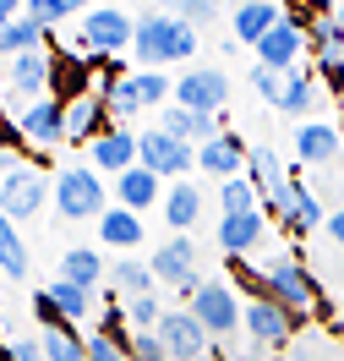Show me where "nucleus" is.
Returning a JSON list of instances; mask_svg holds the SVG:
<instances>
[{
  "mask_svg": "<svg viewBox=\"0 0 344 361\" xmlns=\"http://www.w3.org/2000/svg\"><path fill=\"white\" fill-rule=\"evenodd\" d=\"M191 55H197V27H186L175 11H142L137 17V44H132L137 71H164L175 61H191Z\"/></svg>",
  "mask_w": 344,
  "mask_h": 361,
  "instance_id": "obj_1",
  "label": "nucleus"
},
{
  "mask_svg": "<svg viewBox=\"0 0 344 361\" xmlns=\"http://www.w3.org/2000/svg\"><path fill=\"white\" fill-rule=\"evenodd\" d=\"M257 295H268L274 307H284V312L295 317H317V279L306 274V263H300L295 252H274L262 269H257Z\"/></svg>",
  "mask_w": 344,
  "mask_h": 361,
  "instance_id": "obj_2",
  "label": "nucleus"
},
{
  "mask_svg": "<svg viewBox=\"0 0 344 361\" xmlns=\"http://www.w3.org/2000/svg\"><path fill=\"white\" fill-rule=\"evenodd\" d=\"M77 44L93 61H115V55H126V49L137 44V17H126L120 6H93V11H82Z\"/></svg>",
  "mask_w": 344,
  "mask_h": 361,
  "instance_id": "obj_3",
  "label": "nucleus"
},
{
  "mask_svg": "<svg viewBox=\"0 0 344 361\" xmlns=\"http://www.w3.org/2000/svg\"><path fill=\"white\" fill-rule=\"evenodd\" d=\"M55 214L60 219H104L110 208H104V176L93 170V164H66L60 176H55Z\"/></svg>",
  "mask_w": 344,
  "mask_h": 361,
  "instance_id": "obj_4",
  "label": "nucleus"
},
{
  "mask_svg": "<svg viewBox=\"0 0 344 361\" xmlns=\"http://www.w3.org/2000/svg\"><path fill=\"white\" fill-rule=\"evenodd\" d=\"M44 203H55V180H49L44 164L23 159L11 176L0 180V214H6V219H33Z\"/></svg>",
  "mask_w": 344,
  "mask_h": 361,
  "instance_id": "obj_5",
  "label": "nucleus"
},
{
  "mask_svg": "<svg viewBox=\"0 0 344 361\" xmlns=\"http://www.w3.org/2000/svg\"><path fill=\"white\" fill-rule=\"evenodd\" d=\"M241 329H246V339H252L257 350H290L295 345V317L284 312V307H274L268 295H252L246 301V312H241Z\"/></svg>",
  "mask_w": 344,
  "mask_h": 361,
  "instance_id": "obj_6",
  "label": "nucleus"
},
{
  "mask_svg": "<svg viewBox=\"0 0 344 361\" xmlns=\"http://www.w3.org/2000/svg\"><path fill=\"white\" fill-rule=\"evenodd\" d=\"M153 279H159V285H175V290L191 301V295L208 285L203 269H197V241H191V235H170V241L153 252Z\"/></svg>",
  "mask_w": 344,
  "mask_h": 361,
  "instance_id": "obj_7",
  "label": "nucleus"
},
{
  "mask_svg": "<svg viewBox=\"0 0 344 361\" xmlns=\"http://www.w3.org/2000/svg\"><path fill=\"white\" fill-rule=\"evenodd\" d=\"M241 312H246V301H235V290H229L224 279H208L203 290L191 295V317H197L213 339H235Z\"/></svg>",
  "mask_w": 344,
  "mask_h": 361,
  "instance_id": "obj_8",
  "label": "nucleus"
},
{
  "mask_svg": "<svg viewBox=\"0 0 344 361\" xmlns=\"http://www.w3.org/2000/svg\"><path fill=\"white\" fill-rule=\"evenodd\" d=\"M137 164L148 170V176H175V180H191V164H197V148L191 142H181V137L170 132H142V148H137Z\"/></svg>",
  "mask_w": 344,
  "mask_h": 361,
  "instance_id": "obj_9",
  "label": "nucleus"
},
{
  "mask_svg": "<svg viewBox=\"0 0 344 361\" xmlns=\"http://www.w3.org/2000/svg\"><path fill=\"white\" fill-rule=\"evenodd\" d=\"M300 49H312L306 44V11H284V23L257 44V66L290 77V71H300Z\"/></svg>",
  "mask_w": 344,
  "mask_h": 361,
  "instance_id": "obj_10",
  "label": "nucleus"
},
{
  "mask_svg": "<svg viewBox=\"0 0 344 361\" xmlns=\"http://www.w3.org/2000/svg\"><path fill=\"white\" fill-rule=\"evenodd\" d=\"M159 339H164V350H170V361H203V356H213V334L191 317V307H170L164 323H159Z\"/></svg>",
  "mask_w": 344,
  "mask_h": 361,
  "instance_id": "obj_11",
  "label": "nucleus"
},
{
  "mask_svg": "<svg viewBox=\"0 0 344 361\" xmlns=\"http://www.w3.org/2000/svg\"><path fill=\"white\" fill-rule=\"evenodd\" d=\"M175 104L197 115H219L229 104V77L219 66H186V77L175 82Z\"/></svg>",
  "mask_w": 344,
  "mask_h": 361,
  "instance_id": "obj_12",
  "label": "nucleus"
},
{
  "mask_svg": "<svg viewBox=\"0 0 344 361\" xmlns=\"http://www.w3.org/2000/svg\"><path fill=\"white\" fill-rule=\"evenodd\" d=\"M17 126H23V142L27 148H60V142H71L66 137V104L49 93V99H33L23 115H17Z\"/></svg>",
  "mask_w": 344,
  "mask_h": 361,
  "instance_id": "obj_13",
  "label": "nucleus"
},
{
  "mask_svg": "<svg viewBox=\"0 0 344 361\" xmlns=\"http://www.w3.org/2000/svg\"><path fill=\"white\" fill-rule=\"evenodd\" d=\"M268 214L262 208H252V214H229V219H219V252H224L229 263H241V257H252L262 241H268Z\"/></svg>",
  "mask_w": 344,
  "mask_h": 361,
  "instance_id": "obj_14",
  "label": "nucleus"
},
{
  "mask_svg": "<svg viewBox=\"0 0 344 361\" xmlns=\"http://www.w3.org/2000/svg\"><path fill=\"white\" fill-rule=\"evenodd\" d=\"M137 148H142V132L110 126V132L88 148V164L98 170V176H126V170H137Z\"/></svg>",
  "mask_w": 344,
  "mask_h": 361,
  "instance_id": "obj_15",
  "label": "nucleus"
},
{
  "mask_svg": "<svg viewBox=\"0 0 344 361\" xmlns=\"http://www.w3.org/2000/svg\"><path fill=\"white\" fill-rule=\"evenodd\" d=\"M246 159H252V142H241L235 132H219L213 142L197 148V170L219 176V180H235V176H246Z\"/></svg>",
  "mask_w": 344,
  "mask_h": 361,
  "instance_id": "obj_16",
  "label": "nucleus"
},
{
  "mask_svg": "<svg viewBox=\"0 0 344 361\" xmlns=\"http://www.w3.org/2000/svg\"><path fill=\"white\" fill-rule=\"evenodd\" d=\"M279 23H284V11H279L274 0H246V6H235V23H229V33H235V39H229L224 49H241V44L257 49Z\"/></svg>",
  "mask_w": 344,
  "mask_h": 361,
  "instance_id": "obj_17",
  "label": "nucleus"
},
{
  "mask_svg": "<svg viewBox=\"0 0 344 361\" xmlns=\"http://www.w3.org/2000/svg\"><path fill=\"white\" fill-rule=\"evenodd\" d=\"M344 154V132L333 121H300L295 126V159L300 164H333Z\"/></svg>",
  "mask_w": 344,
  "mask_h": 361,
  "instance_id": "obj_18",
  "label": "nucleus"
},
{
  "mask_svg": "<svg viewBox=\"0 0 344 361\" xmlns=\"http://www.w3.org/2000/svg\"><path fill=\"white\" fill-rule=\"evenodd\" d=\"M11 88L33 99H49L55 93V49H33V55H17L11 61Z\"/></svg>",
  "mask_w": 344,
  "mask_h": 361,
  "instance_id": "obj_19",
  "label": "nucleus"
},
{
  "mask_svg": "<svg viewBox=\"0 0 344 361\" xmlns=\"http://www.w3.org/2000/svg\"><path fill=\"white\" fill-rule=\"evenodd\" d=\"M110 126H115V121H110V110H104V93H88V99L66 104V137H71V142H88V148H93Z\"/></svg>",
  "mask_w": 344,
  "mask_h": 361,
  "instance_id": "obj_20",
  "label": "nucleus"
},
{
  "mask_svg": "<svg viewBox=\"0 0 344 361\" xmlns=\"http://www.w3.org/2000/svg\"><path fill=\"white\" fill-rule=\"evenodd\" d=\"M306 44H312L317 61H339L344 55V27H339V11H333V6L306 11Z\"/></svg>",
  "mask_w": 344,
  "mask_h": 361,
  "instance_id": "obj_21",
  "label": "nucleus"
},
{
  "mask_svg": "<svg viewBox=\"0 0 344 361\" xmlns=\"http://www.w3.org/2000/svg\"><path fill=\"white\" fill-rule=\"evenodd\" d=\"M159 132H170V137H181V142H213L219 137V115H197V110H181V104H164V115H159Z\"/></svg>",
  "mask_w": 344,
  "mask_h": 361,
  "instance_id": "obj_22",
  "label": "nucleus"
},
{
  "mask_svg": "<svg viewBox=\"0 0 344 361\" xmlns=\"http://www.w3.org/2000/svg\"><path fill=\"white\" fill-rule=\"evenodd\" d=\"M197 214H203V192H197V180H175V186L164 192V225L175 230V235H191Z\"/></svg>",
  "mask_w": 344,
  "mask_h": 361,
  "instance_id": "obj_23",
  "label": "nucleus"
},
{
  "mask_svg": "<svg viewBox=\"0 0 344 361\" xmlns=\"http://www.w3.org/2000/svg\"><path fill=\"white\" fill-rule=\"evenodd\" d=\"M164 197V186H159V176H148V170H126V176H115V203L120 208H132V214H148V208Z\"/></svg>",
  "mask_w": 344,
  "mask_h": 361,
  "instance_id": "obj_24",
  "label": "nucleus"
},
{
  "mask_svg": "<svg viewBox=\"0 0 344 361\" xmlns=\"http://www.w3.org/2000/svg\"><path fill=\"white\" fill-rule=\"evenodd\" d=\"M98 235H104V247H115V252H132V247H142L148 225H142V214H132V208H120V203H115L110 214L98 219Z\"/></svg>",
  "mask_w": 344,
  "mask_h": 361,
  "instance_id": "obj_25",
  "label": "nucleus"
},
{
  "mask_svg": "<svg viewBox=\"0 0 344 361\" xmlns=\"http://www.w3.org/2000/svg\"><path fill=\"white\" fill-rule=\"evenodd\" d=\"M300 203H306V186H300L295 176L279 180L274 192H262V214H268V219H279L284 230H295V235H300Z\"/></svg>",
  "mask_w": 344,
  "mask_h": 361,
  "instance_id": "obj_26",
  "label": "nucleus"
},
{
  "mask_svg": "<svg viewBox=\"0 0 344 361\" xmlns=\"http://www.w3.org/2000/svg\"><path fill=\"white\" fill-rule=\"evenodd\" d=\"M33 49H49V27H44V23H33L27 11H23L11 27H0V55H6V61L33 55Z\"/></svg>",
  "mask_w": 344,
  "mask_h": 361,
  "instance_id": "obj_27",
  "label": "nucleus"
},
{
  "mask_svg": "<svg viewBox=\"0 0 344 361\" xmlns=\"http://www.w3.org/2000/svg\"><path fill=\"white\" fill-rule=\"evenodd\" d=\"M60 279L66 285H82V290H98V279H104V257L93 247H71L60 257Z\"/></svg>",
  "mask_w": 344,
  "mask_h": 361,
  "instance_id": "obj_28",
  "label": "nucleus"
},
{
  "mask_svg": "<svg viewBox=\"0 0 344 361\" xmlns=\"http://www.w3.org/2000/svg\"><path fill=\"white\" fill-rule=\"evenodd\" d=\"M39 345H44V361H88V339L77 334V323H55V329H44Z\"/></svg>",
  "mask_w": 344,
  "mask_h": 361,
  "instance_id": "obj_29",
  "label": "nucleus"
},
{
  "mask_svg": "<svg viewBox=\"0 0 344 361\" xmlns=\"http://www.w3.org/2000/svg\"><path fill=\"white\" fill-rule=\"evenodd\" d=\"M104 110H110V121L120 126V121H132V115L142 110V99H137V82H132V71H120V77H110L104 82Z\"/></svg>",
  "mask_w": 344,
  "mask_h": 361,
  "instance_id": "obj_30",
  "label": "nucleus"
},
{
  "mask_svg": "<svg viewBox=\"0 0 344 361\" xmlns=\"http://www.w3.org/2000/svg\"><path fill=\"white\" fill-rule=\"evenodd\" d=\"M246 180H252L257 192H274L284 176V164H279V148H268V142H252V159H246Z\"/></svg>",
  "mask_w": 344,
  "mask_h": 361,
  "instance_id": "obj_31",
  "label": "nucleus"
},
{
  "mask_svg": "<svg viewBox=\"0 0 344 361\" xmlns=\"http://www.w3.org/2000/svg\"><path fill=\"white\" fill-rule=\"evenodd\" d=\"M44 290H49V301H55V307H60V317H66V323H82V317L93 312V290H82V285H66V279H60V274H55V279H49Z\"/></svg>",
  "mask_w": 344,
  "mask_h": 361,
  "instance_id": "obj_32",
  "label": "nucleus"
},
{
  "mask_svg": "<svg viewBox=\"0 0 344 361\" xmlns=\"http://www.w3.org/2000/svg\"><path fill=\"white\" fill-rule=\"evenodd\" d=\"M0 274L6 279H27V247L17 235V219H6V214H0Z\"/></svg>",
  "mask_w": 344,
  "mask_h": 361,
  "instance_id": "obj_33",
  "label": "nucleus"
},
{
  "mask_svg": "<svg viewBox=\"0 0 344 361\" xmlns=\"http://www.w3.org/2000/svg\"><path fill=\"white\" fill-rule=\"evenodd\" d=\"M317 99H322L317 77H312V71H290V82H284V104H279V110H284V115H312V110H317Z\"/></svg>",
  "mask_w": 344,
  "mask_h": 361,
  "instance_id": "obj_34",
  "label": "nucleus"
},
{
  "mask_svg": "<svg viewBox=\"0 0 344 361\" xmlns=\"http://www.w3.org/2000/svg\"><path fill=\"white\" fill-rule=\"evenodd\" d=\"M110 285L115 290H126V301H137V295H153V263H110Z\"/></svg>",
  "mask_w": 344,
  "mask_h": 361,
  "instance_id": "obj_35",
  "label": "nucleus"
},
{
  "mask_svg": "<svg viewBox=\"0 0 344 361\" xmlns=\"http://www.w3.org/2000/svg\"><path fill=\"white\" fill-rule=\"evenodd\" d=\"M257 197H262V192H257V186H252L246 176L219 180V208H224V219H229V214H252V208H262Z\"/></svg>",
  "mask_w": 344,
  "mask_h": 361,
  "instance_id": "obj_36",
  "label": "nucleus"
},
{
  "mask_svg": "<svg viewBox=\"0 0 344 361\" xmlns=\"http://www.w3.org/2000/svg\"><path fill=\"white\" fill-rule=\"evenodd\" d=\"M284 82H290V77H279V71H268V66H252V88H257V99H262V104H284Z\"/></svg>",
  "mask_w": 344,
  "mask_h": 361,
  "instance_id": "obj_37",
  "label": "nucleus"
},
{
  "mask_svg": "<svg viewBox=\"0 0 344 361\" xmlns=\"http://www.w3.org/2000/svg\"><path fill=\"white\" fill-rule=\"evenodd\" d=\"M71 11H77V6H71V0H27V17H33V23H66Z\"/></svg>",
  "mask_w": 344,
  "mask_h": 361,
  "instance_id": "obj_38",
  "label": "nucleus"
},
{
  "mask_svg": "<svg viewBox=\"0 0 344 361\" xmlns=\"http://www.w3.org/2000/svg\"><path fill=\"white\" fill-rule=\"evenodd\" d=\"M175 17H181L186 27H203V23L219 17V6H213V0H181V6H175Z\"/></svg>",
  "mask_w": 344,
  "mask_h": 361,
  "instance_id": "obj_39",
  "label": "nucleus"
},
{
  "mask_svg": "<svg viewBox=\"0 0 344 361\" xmlns=\"http://www.w3.org/2000/svg\"><path fill=\"white\" fill-rule=\"evenodd\" d=\"M132 361H170V350H164L159 334H132V350H126Z\"/></svg>",
  "mask_w": 344,
  "mask_h": 361,
  "instance_id": "obj_40",
  "label": "nucleus"
},
{
  "mask_svg": "<svg viewBox=\"0 0 344 361\" xmlns=\"http://www.w3.org/2000/svg\"><path fill=\"white\" fill-rule=\"evenodd\" d=\"M312 77H317L322 93H344V55H339V61H317V66H312Z\"/></svg>",
  "mask_w": 344,
  "mask_h": 361,
  "instance_id": "obj_41",
  "label": "nucleus"
},
{
  "mask_svg": "<svg viewBox=\"0 0 344 361\" xmlns=\"http://www.w3.org/2000/svg\"><path fill=\"white\" fill-rule=\"evenodd\" d=\"M88 361H132V356H126V345H115L110 334H93L88 339Z\"/></svg>",
  "mask_w": 344,
  "mask_h": 361,
  "instance_id": "obj_42",
  "label": "nucleus"
},
{
  "mask_svg": "<svg viewBox=\"0 0 344 361\" xmlns=\"http://www.w3.org/2000/svg\"><path fill=\"white\" fill-rule=\"evenodd\" d=\"M27 142H23V126L6 115V104H0V154H23Z\"/></svg>",
  "mask_w": 344,
  "mask_h": 361,
  "instance_id": "obj_43",
  "label": "nucleus"
},
{
  "mask_svg": "<svg viewBox=\"0 0 344 361\" xmlns=\"http://www.w3.org/2000/svg\"><path fill=\"white\" fill-rule=\"evenodd\" d=\"M33 312H39V323H44V329H55V323H66V317H60V307L49 301V290H39V295H33Z\"/></svg>",
  "mask_w": 344,
  "mask_h": 361,
  "instance_id": "obj_44",
  "label": "nucleus"
},
{
  "mask_svg": "<svg viewBox=\"0 0 344 361\" xmlns=\"http://www.w3.org/2000/svg\"><path fill=\"white\" fill-rule=\"evenodd\" d=\"M322 230H328V235H333V247L344 252V208H333V214H328V225H322Z\"/></svg>",
  "mask_w": 344,
  "mask_h": 361,
  "instance_id": "obj_45",
  "label": "nucleus"
},
{
  "mask_svg": "<svg viewBox=\"0 0 344 361\" xmlns=\"http://www.w3.org/2000/svg\"><path fill=\"white\" fill-rule=\"evenodd\" d=\"M23 11H27V6H17V0H0V27H11Z\"/></svg>",
  "mask_w": 344,
  "mask_h": 361,
  "instance_id": "obj_46",
  "label": "nucleus"
},
{
  "mask_svg": "<svg viewBox=\"0 0 344 361\" xmlns=\"http://www.w3.org/2000/svg\"><path fill=\"white\" fill-rule=\"evenodd\" d=\"M333 11H339V27H344V6H333Z\"/></svg>",
  "mask_w": 344,
  "mask_h": 361,
  "instance_id": "obj_47",
  "label": "nucleus"
},
{
  "mask_svg": "<svg viewBox=\"0 0 344 361\" xmlns=\"http://www.w3.org/2000/svg\"><path fill=\"white\" fill-rule=\"evenodd\" d=\"M203 361H224V356H219V350H213V356H203Z\"/></svg>",
  "mask_w": 344,
  "mask_h": 361,
  "instance_id": "obj_48",
  "label": "nucleus"
},
{
  "mask_svg": "<svg viewBox=\"0 0 344 361\" xmlns=\"http://www.w3.org/2000/svg\"><path fill=\"white\" fill-rule=\"evenodd\" d=\"M0 356H6V345H0Z\"/></svg>",
  "mask_w": 344,
  "mask_h": 361,
  "instance_id": "obj_49",
  "label": "nucleus"
}]
</instances>
